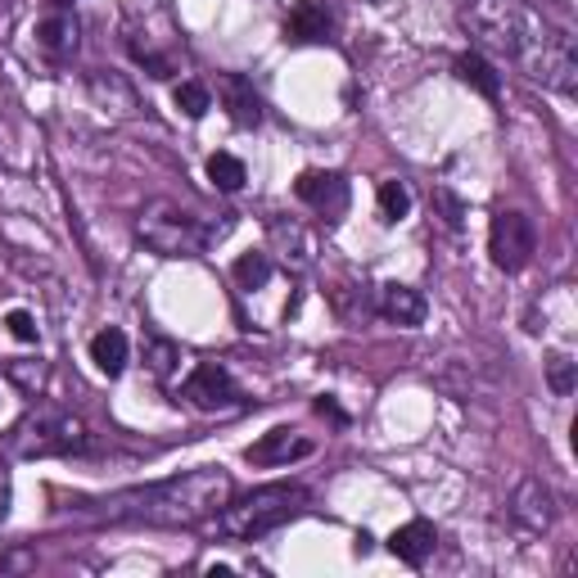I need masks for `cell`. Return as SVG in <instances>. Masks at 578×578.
Listing matches in <instances>:
<instances>
[{
	"label": "cell",
	"mask_w": 578,
	"mask_h": 578,
	"mask_svg": "<svg viewBox=\"0 0 578 578\" xmlns=\"http://www.w3.org/2000/svg\"><path fill=\"white\" fill-rule=\"evenodd\" d=\"M231 492H236V484L222 466H199V470L163 479V484H144V488H127V492H113V497H100V501H82L72 516L109 520V525L181 529V525L212 520L231 501Z\"/></svg>",
	"instance_id": "obj_1"
},
{
	"label": "cell",
	"mask_w": 578,
	"mask_h": 578,
	"mask_svg": "<svg viewBox=\"0 0 578 578\" xmlns=\"http://www.w3.org/2000/svg\"><path fill=\"white\" fill-rule=\"evenodd\" d=\"M308 492L299 484H271V488H253L249 497L240 501H227L222 511H217V529L236 542H258L262 534L280 529L285 520H295L303 511Z\"/></svg>",
	"instance_id": "obj_2"
},
{
	"label": "cell",
	"mask_w": 578,
	"mask_h": 578,
	"mask_svg": "<svg viewBox=\"0 0 578 578\" xmlns=\"http://www.w3.org/2000/svg\"><path fill=\"white\" fill-rule=\"evenodd\" d=\"M516 54L525 59V68H529V78H534V82H542V87H551V91H560V96H574V91H578V59H574V41H569V32L551 28L547 19H542V28H538V19L529 14Z\"/></svg>",
	"instance_id": "obj_3"
},
{
	"label": "cell",
	"mask_w": 578,
	"mask_h": 578,
	"mask_svg": "<svg viewBox=\"0 0 578 578\" xmlns=\"http://www.w3.org/2000/svg\"><path fill=\"white\" fill-rule=\"evenodd\" d=\"M87 439V425L78 416H68L59 407H37L28 420L14 425L10 434V457L19 461H37V457H68V452H82Z\"/></svg>",
	"instance_id": "obj_4"
},
{
	"label": "cell",
	"mask_w": 578,
	"mask_h": 578,
	"mask_svg": "<svg viewBox=\"0 0 578 578\" xmlns=\"http://www.w3.org/2000/svg\"><path fill=\"white\" fill-rule=\"evenodd\" d=\"M136 236L144 240V249H155L159 258H195L212 240V231L199 222L195 212H186L177 203H163V199L150 203L136 217Z\"/></svg>",
	"instance_id": "obj_5"
},
{
	"label": "cell",
	"mask_w": 578,
	"mask_h": 578,
	"mask_svg": "<svg viewBox=\"0 0 578 578\" xmlns=\"http://www.w3.org/2000/svg\"><path fill=\"white\" fill-rule=\"evenodd\" d=\"M488 253L501 271H525L538 253V231L520 208H497L488 227Z\"/></svg>",
	"instance_id": "obj_6"
},
{
	"label": "cell",
	"mask_w": 578,
	"mask_h": 578,
	"mask_svg": "<svg viewBox=\"0 0 578 578\" xmlns=\"http://www.w3.org/2000/svg\"><path fill=\"white\" fill-rule=\"evenodd\" d=\"M181 393L199 411H231V407H240V389H236L231 371L217 367V361H199V367L190 371V380L181 385Z\"/></svg>",
	"instance_id": "obj_7"
},
{
	"label": "cell",
	"mask_w": 578,
	"mask_h": 578,
	"mask_svg": "<svg viewBox=\"0 0 578 578\" xmlns=\"http://www.w3.org/2000/svg\"><path fill=\"white\" fill-rule=\"evenodd\" d=\"M511 516H516L529 534H547L551 520H556V497H551V488L529 475V479L516 488V497H511Z\"/></svg>",
	"instance_id": "obj_8"
},
{
	"label": "cell",
	"mask_w": 578,
	"mask_h": 578,
	"mask_svg": "<svg viewBox=\"0 0 578 578\" xmlns=\"http://www.w3.org/2000/svg\"><path fill=\"white\" fill-rule=\"evenodd\" d=\"M312 452V439H303L299 429H289V425H276V429H267L262 439L245 452L253 466H285V461H299V457H308Z\"/></svg>",
	"instance_id": "obj_9"
},
{
	"label": "cell",
	"mask_w": 578,
	"mask_h": 578,
	"mask_svg": "<svg viewBox=\"0 0 578 578\" xmlns=\"http://www.w3.org/2000/svg\"><path fill=\"white\" fill-rule=\"evenodd\" d=\"M295 195L308 208H317L321 217H339L348 208V181L339 172H303L299 186H295Z\"/></svg>",
	"instance_id": "obj_10"
},
{
	"label": "cell",
	"mask_w": 578,
	"mask_h": 578,
	"mask_svg": "<svg viewBox=\"0 0 578 578\" xmlns=\"http://www.w3.org/2000/svg\"><path fill=\"white\" fill-rule=\"evenodd\" d=\"M217 96H222L236 127H258L262 122V100H258L253 82L240 78V72H222V78H217Z\"/></svg>",
	"instance_id": "obj_11"
},
{
	"label": "cell",
	"mask_w": 578,
	"mask_h": 578,
	"mask_svg": "<svg viewBox=\"0 0 578 578\" xmlns=\"http://www.w3.org/2000/svg\"><path fill=\"white\" fill-rule=\"evenodd\" d=\"M434 542H439V534H434V525H429V520H411V525L393 529V538H389V551H393L402 565L420 569V565L434 556Z\"/></svg>",
	"instance_id": "obj_12"
},
{
	"label": "cell",
	"mask_w": 578,
	"mask_h": 578,
	"mask_svg": "<svg viewBox=\"0 0 578 578\" xmlns=\"http://www.w3.org/2000/svg\"><path fill=\"white\" fill-rule=\"evenodd\" d=\"M380 312L393 326H420L425 312H429V303H425L420 289H411V285H385L380 289Z\"/></svg>",
	"instance_id": "obj_13"
},
{
	"label": "cell",
	"mask_w": 578,
	"mask_h": 578,
	"mask_svg": "<svg viewBox=\"0 0 578 578\" xmlns=\"http://www.w3.org/2000/svg\"><path fill=\"white\" fill-rule=\"evenodd\" d=\"M127 357H131V343H127V335L118 330V326H109V330H100L96 339H91V361L109 376V380H118L122 371H127Z\"/></svg>",
	"instance_id": "obj_14"
},
{
	"label": "cell",
	"mask_w": 578,
	"mask_h": 578,
	"mask_svg": "<svg viewBox=\"0 0 578 578\" xmlns=\"http://www.w3.org/2000/svg\"><path fill=\"white\" fill-rule=\"evenodd\" d=\"M285 32H289V41H326V37H330V14H326V6H317V0H299V6L289 10Z\"/></svg>",
	"instance_id": "obj_15"
},
{
	"label": "cell",
	"mask_w": 578,
	"mask_h": 578,
	"mask_svg": "<svg viewBox=\"0 0 578 578\" xmlns=\"http://www.w3.org/2000/svg\"><path fill=\"white\" fill-rule=\"evenodd\" d=\"M457 78H461L470 91H479L484 100H497V96H501V78L492 72V63H488L484 54H475V50L457 59Z\"/></svg>",
	"instance_id": "obj_16"
},
{
	"label": "cell",
	"mask_w": 578,
	"mask_h": 578,
	"mask_svg": "<svg viewBox=\"0 0 578 578\" xmlns=\"http://www.w3.org/2000/svg\"><path fill=\"white\" fill-rule=\"evenodd\" d=\"M37 41H41V50L46 54H72L78 50V23H72L68 14H50V19H41L37 23Z\"/></svg>",
	"instance_id": "obj_17"
},
{
	"label": "cell",
	"mask_w": 578,
	"mask_h": 578,
	"mask_svg": "<svg viewBox=\"0 0 578 578\" xmlns=\"http://www.w3.org/2000/svg\"><path fill=\"white\" fill-rule=\"evenodd\" d=\"M208 177H212V186H217V190L236 195V190L245 186V177H249V172H245V163H240L236 155H212V159H208Z\"/></svg>",
	"instance_id": "obj_18"
},
{
	"label": "cell",
	"mask_w": 578,
	"mask_h": 578,
	"mask_svg": "<svg viewBox=\"0 0 578 578\" xmlns=\"http://www.w3.org/2000/svg\"><path fill=\"white\" fill-rule=\"evenodd\" d=\"M271 280V258L267 253H245L236 262V285L245 289V295H253V289H262Z\"/></svg>",
	"instance_id": "obj_19"
},
{
	"label": "cell",
	"mask_w": 578,
	"mask_h": 578,
	"mask_svg": "<svg viewBox=\"0 0 578 578\" xmlns=\"http://www.w3.org/2000/svg\"><path fill=\"white\" fill-rule=\"evenodd\" d=\"M380 212H385V222H402V217L411 212V190L402 181H385L380 186Z\"/></svg>",
	"instance_id": "obj_20"
},
{
	"label": "cell",
	"mask_w": 578,
	"mask_h": 578,
	"mask_svg": "<svg viewBox=\"0 0 578 578\" xmlns=\"http://www.w3.org/2000/svg\"><path fill=\"white\" fill-rule=\"evenodd\" d=\"M172 100H177V109H181L186 118H203V113L212 109V91L199 87V82H181V87L172 91Z\"/></svg>",
	"instance_id": "obj_21"
},
{
	"label": "cell",
	"mask_w": 578,
	"mask_h": 578,
	"mask_svg": "<svg viewBox=\"0 0 578 578\" xmlns=\"http://www.w3.org/2000/svg\"><path fill=\"white\" fill-rule=\"evenodd\" d=\"M574 380H578V376H574V361H569L565 352H556V357L547 361V385H551V393H556V398H569V393H574Z\"/></svg>",
	"instance_id": "obj_22"
},
{
	"label": "cell",
	"mask_w": 578,
	"mask_h": 578,
	"mask_svg": "<svg viewBox=\"0 0 578 578\" xmlns=\"http://www.w3.org/2000/svg\"><path fill=\"white\" fill-rule=\"evenodd\" d=\"M144 361H150V371H155L159 380H168V376H172V367H177V348H172L168 339H155V343H150V352H144Z\"/></svg>",
	"instance_id": "obj_23"
},
{
	"label": "cell",
	"mask_w": 578,
	"mask_h": 578,
	"mask_svg": "<svg viewBox=\"0 0 578 578\" xmlns=\"http://www.w3.org/2000/svg\"><path fill=\"white\" fill-rule=\"evenodd\" d=\"M6 326H10V335H14V339H23V343H37V339H41V330H37L32 312H10V317H6Z\"/></svg>",
	"instance_id": "obj_24"
},
{
	"label": "cell",
	"mask_w": 578,
	"mask_h": 578,
	"mask_svg": "<svg viewBox=\"0 0 578 578\" xmlns=\"http://www.w3.org/2000/svg\"><path fill=\"white\" fill-rule=\"evenodd\" d=\"M317 411H321V416H330L335 425H343V420H348V416H343V411H339V407H335L330 398H317Z\"/></svg>",
	"instance_id": "obj_25"
},
{
	"label": "cell",
	"mask_w": 578,
	"mask_h": 578,
	"mask_svg": "<svg viewBox=\"0 0 578 578\" xmlns=\"http://www.w3.org/2000/svg\"><path fill=\"white\" fill-rule=\"evenodd\" d=\"M6 501H10V475L0 466V516H6Z\"/></svg>",
	"instance_id": "obj_26"
},
{
	"label": "cell",
	"mask_w": 578,
	"mask_h": 578,
	"mask_svg": "<svg viewBox=\"0 0 578 578\" xmlns=\"http://www.w3.org/2000/svg\"><path fill=\"white\" fill-rule=\"evenodd\" d=\"M46 6H50V10H68V0H46Z\"/></svg>",
	"instance_id": "obj_27"
}]
</instances>
